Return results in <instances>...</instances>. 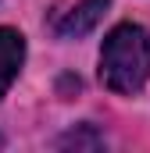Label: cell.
I'll list each match as a JSON object with an SVG mask.
<instances>
[{
    "mask_svg": "<svg viewBox=\"0 0 150 153\" xmlns=\"http://www.w3.org/2000/svg\"><path fill=\"white\" fill-rule=\"evenodd\" d=\"M100 82L122 96L140 93L150 82V32L143 25L122 22L107 32L100 46Z\"/></svg>",
    "mask_w": 150,
    "mask_h": 153,
    "instance_id": "6da1fadb",
    "label": "cell"
},
{
    "mask_svg": "<svg viewBox=\"0 0 150 153\" xmlns=\"http://www.w3.org/2000/svg\"><path fill=\"white\" fill-rule=\"evenodd\" d=\"M107 7H111V0H79L72 11L54 25V32L61 39H79L86 36V32H93L97 25H100V18L107 14Z\"/></svg>",
    "mask_w": 150,
    "mask_h": 153,
    "instance_id": "7a4b0ae2",
    "label": "cell"
},
{
    "mask_svg": "<svg viewBox=\"0 0 150 153\" xmlns=\"http://www.w3.org/2000/svg\"><path fill=\"white\" fill-rule=\"evenodd\" d=\"M22 61H25V36L18 29H7L0 25V96L11 89V82L22 71Z\"/></svg>",
    "mask_w": 150,
    "mask_h": 153,
    "instance_id": "3957f363",
    "label": "cell"
},
{
    "mask_svg": "<svg viewBox=\"0 0 150 153\" xmlns=\"http://www.w3.org/2000/svg\"><path fill=\"white\" fill-rule=\"evenodd\" d=\"M61 146H75V150H82V146H104V135H97V132H89V125H82V132L79 135H64L61 139Z\"/></svg>",
    "mask_w": 150,
    "mask_h": 153,
    "instance_id": "277c9868",
    "label": "cell"
}]
</instances>
